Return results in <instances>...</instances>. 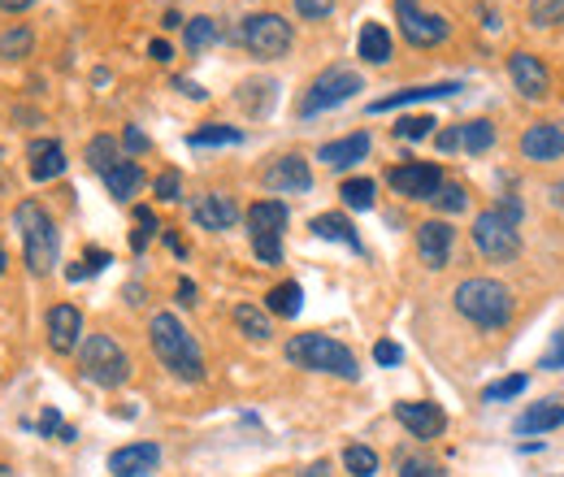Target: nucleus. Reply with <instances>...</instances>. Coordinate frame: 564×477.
<instances>
[{
	"label": "nucleus",
	"instance_id": "1",
	"mask_svg": "<svg viewBox=\"0 0 564 477\" xmlns=\"http://www.w3.org/2000/svg\"><path fill=\"white\" fill-rule=\"evenodd\" d=\"M148 343H152V356H156L178 382H200V378H205L200 343L192 339V330H187L174 313H152V322H148Z\"/></svg>",
	"mask_w": 564,
	"mask_h": 477
},
{
	"label": "nucleus",
	"instance_id": "2",
	"mask_svg": "<svg viewBox=\"0 0 564 477\" xmlns=\"http://www.w3.org/2000/svg\"><path fill=\"white\" fill-rule=\"evenodd\" d=\"M452 304L465 322H474L478 330H503L512 322V291L499 282V278H465L456 291H452Z\"/></svg>",
	"mask_w": 564,
	"mask_h": 477
},
{
	"label": "nucleus",
	"instance_id": "3",
	"mask_svg": "<svg viewBox=\"0 0 564 477\" xmlns=\"http://www.w3.org/2000/svg\"><path fill=\"white\" fill-rule=\"evenodd\" d=\"M18 230H22V261L31 273H48L57 265V252H62V235H57V221L48 217V208L35 205V200H22L13 213Z\"/></svg>",
	"mask_w": 564,
	"mask_h": 477
},
{
	"label": "nucleus",
	"instance_id": "4",
	"mask_svg": "<svg viewBox=\"0 0 564 477\" xmlns=\"http://www.w3.org/2000/svg\"><path fill=\"white\" fill-rule=\"evenodd\" d=\"M286 360H291L295 369L335 373V378H344V382H356V378H360L356 356L339 339H330V335H295V339L286 343Z\"/></svg>",
	"mask_w": 564,
	"mask_h": 477
},
{
	"label": "nucleus",
	"instance_id": "5",
	"mask_svg": "<svg viewBox=\"0 0 564 477\" xmlns=\"http://www.w3.org/2000/svg\"><path fill=\"white\" fill-rule=\"evenodd\" d=\"M78 369L96 387H122L131 378V356L122 351V343L109 339V335H87L83 351H78Z\"/></svg>",
	"mask_w": 564,
	"mask_h": 477
},
{
	"label": "nucleus",
	"instance_id": "6",
	"mask_svg": "<svg viewBox=\"0 0 564 477\" xmlns=\"http://www.w3.org/2000/svg\"><path fill=\"white\" fill-rule=\"evenodd\" d=\"M356 91H365V78H360L356 69L330 66L326 74H317L313 87L304 91V100H300V118H317V113H326V109H339V105L352 100Z\"/></svg>",
	"mask_w": 564,
	"mask_h": 477
},
{
	"label": "nucleus",
	"instance_id": "7",
	"mask_svg": "<svg viewBox=\"0 0 564 477\" xmlns=\"http://www.w3.org/2000/svg\"><path fill=\"white\" fill-rule=\"evenodd\" d=\"M282 230H286V205L282 200H257L248 208V235H252V252L265 265L282 261Z\"/></svg>",
	"mask_w": 564,
	"mask_h": 477
},
{
	"label": "nucleus",
	"instance_id": "8",
	"mask_svg": "<svg viewBox=\"0 0 564 477\" xmlns=\"http://www.w3.org/2000/svg\"><path fill=\"white\" fill-rule=\"evenodd\" d=\"M474 248L487 257V261H512L517 252H521V235H517V221L512 217H503L499 208H487V213H478V221H474Z\"/></svg>",
	"mask_w": 564,
	"mask_h": 477
},
{
	"label": "nucleus",
	"instance_id": "9",
	"mask_svg": "<svg viewBox=\"0 0 564 477\" xmlns=\"http://www.w3.org/2000/svg\"><path fill=\"white\" fill-rule=\"evenodd\" d=\"M291 22L279 18V13H252L248 22H243V44H248V53L252 57H261V62H279L291 53Z\"/></svg>",
	"mask_w": 564,
	"mask_h": 477
},
{
	"label": "nucleus",
	"instance_id": "10",
	"mask_svg": "<svg viewBox=\"0 0 564 477\" xmlns=\"http://www.w3.org/2000/svg\"><path fill=\"white\" fill-rule=\"evenodd\" d=\"M395 22H400V31H404V40L413 48H434L452 31L443 13H425L417 0H395Z\"/></svg>",
	"mask_w": 564,
	"mask_h": 477
},
{
	"label": "nucleus",
	"instance_id": "11",
	"mask_svg": "<svg viewBox=\"0 0 564 477\" xmlns=\"http://www.w3.org/2000/svg\"><path fill=\"white\" fill-rule=\"evenodd\" d=\"M387 183L404 196V200H434V192L443 187V170L430 165V161H409V165H395L387 174Z\"/></svg>",
	"mask_w": 564,
	"mask_h": 477
},
{
	"label": "nucleus",
	"instance_id": "12",
	"mask_svg": "<svg viewBox=\"0 0 564 477\" xmlns=\"http://www.w3.org/2000/svg\"><path fill=\"white\" fill-rule=\"evenodd\" d=\"M508 74H512V87L525 96V100H547L552 96V74H547V66L534 57V53H512L508 57Z\"/></svg>",
	"mask_w": 564,
	"mask_h": 477
},
{
	"label": "nucleus",
	"instance_id": "13",
	"mask_svg": "<svg viewBox=\"0 0 564 477\" xmlns=\"http://www.w3.org/2000/svg\"><path fill=\"white\" fill-rule=\"evenodd\" d=\"M395 421L400 425H409V434L413 438H443V430H447V412L438 409V404H430V400H404V404H395Z\"/></svg>",
	"mask_w": 564,
	"mask_h": 477
},
{
	"label": "nucleus",
	"instance_id": "14",
	"mask_svg": "<svg viewBox=\"0 0 564 477\" xmlns=\"http://www.w3.org/2000/svg\"><path fill=\"white\" fill-rule=\"evenodd\" d=\"M521 156L534 161V165L561 161L564 156V122H534V127H525V135H521Z\"/></svg>",
	"mask_w": 564,
	"mask_h": 477
},
{
	"label": "nucleus",
	"instance_id": "15",
	"mask_svg": "<svg viewBox=\"0 0 564 477\" xmlns=\"http://www.w3.org/2000/svg\"><path fill=\"white\" fill-rule=\"evenodd\" d=\"M452 243H456V230L443 217L417 226V257H422L425 270H443L452 261Z\"/></svg>",
	"mask_w": 564,
	"mask_h": 477
},
{
	"label": "nucleus",
	"instance_id": "16",
	"mask_svg": "<svg viewBox=\"0 0 564 477\" xmlns=\"http://www.w3.org/2000/svg\"><path fill=\"white\" fill-rule=\"evenodd\" d=\"M265 187H270V192H282V196H291V192H308V187H313V170H308L304 156L286 152V156H279V161L265 170Z\"/></svg>",
	"mask_w": 564,
	"mask_h": 477
},
{
	"label": "nucleus",
	"instance_id": "17",
	"mask_svg": "<svg viewBox=\"0 0 564 477\" xmlns=\"http://www.w3.org/2000/svg\"><path fill=\"white\" fill-rule=\"evenodd\" d=\"M161 465V447L156 443H131V447H118L109 456V474L113 477H152Z\"/></svg>",
	"mask_w": 564,
	"mask_h": 477
},
{
	"label": "nucleus",
	"instance_id": "18",
	"mask_svg": "<svg viewBox=\"0 0 564 477\" xmlns=\"http://www.w3.org/2000/svg\"><path fill=\"white\" fill-rule=\"evenodd\" d=\"M78 343H83V313H78L74 304L48 308V347H53L57 356H70Z\"/></svg>",
	"mask_w": 564,
	"mask_h": 477
},
{
	"label": "nucleus",
	"instance_id": "19",
	"mask_svg": "<svg viewBox=\"0 0 564 477\" xmlns=\"http://www.w3.org/2000/svg\"><path fill=\"white\" fill-rule=\"evenodd\" d=\"M465 91L460 83H425V87H404V91H391L382 100L369 105V113H391V109H404V105H417V100H443V96H456Z\"/></svg>",
	"mask_w": 564,
	"mask_h": 477
},
{
	"label": "nucleus",
	"instance_id": "20",
	"mask_svg": "<svg viewBox=\"0 0 564 477\" xmlns=\"http://www.w3.org/2000/svg\"><path fill=\"white\" fill-rule=\"evenodd\" d=\"M564 425V400H539V404H530V409L517 416V434L521 438H530V434H552V430H561Z\"/></svg>",
	"mask_w": 564,
	"mask_h": 477
},
{
	"label": "nucleus",
	"instance_id": "21",
	"mask_svg": "<svg viewBox=\"0 0 564 477\" xmlns=\"http://www.w3.org/2000/svg\"><path fill=\"white\" fill-rule=\"evenodd\" d=\"M192 217H196L200 230H230V226L239 221V205H235L230 196L209 192V196H200V200L192 205Z\"/></svg>",
	"mask_w": 564,
	"mask_h": 477
},
{
	"label": "nucleus",
	"instance_id": "22",
	"mask_svg": "<svg viewBox=\"0 0 564 477\" xmlns=\"http://www.w3.org/2000/svg\"><path fill=\"white\" fill-rule=\"evenodd\" d=\"M369 143H373V139L365 135V131L344 135V139H330V143H322L317 161H326L330 170H352L356 161H365V156H369Z\"/></svg>",
	"mask_w": 564,
	"mask_h": 477
},
{
	"label": "nucleus",
	"instance_id": "23",
	"mask_svg": "<svg viewBox=\"0 0 564 477\" xmlns=\"http://www.w3.org/2000/svg\"><path fill=\"white\" fill-rule=\"evenodd\" d=\"M26 156H31V178L35 183H48V178H62L66 174V152H62L57 139H35L26 148Z\"/></svg>",
	"mask_w": 564,
	"mask_h": 477
},
{
	"label": "nucleus",
	"instance_id": "24",
	"mask_svg": "<svg viewBox=\"0 0 564 477\" xmlns=\"http://www.w3.org/2000/svg\"><path fill=\"white\" fill-rule=\"evenodd\" d=\"M356 57L369 62V66H387L391 62V35L382 22H365L360 35H356Z\"/></svg>",
	"mask_w": 564,
	"mask_h": 477
},
{
	"label": "nucleus",
	"instance_id": "25",
	"mask_svg": "<svg viewBox=\"0 0 564 477\" xmlns=\"http://www.w3.org/2000/svg\"><path fill=\"white\" fill-rule=\"evenodd\" d=\"M308 230L317 235V239H330V243H348L352 252H360V235H356V226L344 217V213H317L313 221H308Z\"/></svg>",
	"mask_w": 564,
	"mask_h": 477
},
{
	"label": "nucleus",
	"instance_id": "26",
	"mask_svg": "<svg viewBox=\"0 0 564 477\" xmlns=\"http://www.w3.org/2000/svg\"><path fill=\"white\" fill-rule=\"evenodd\" d=\"M100 178H105V187H109L113 200H131V196H140V187H143V170L135 161H118V165L105 170Z\"/></svg>",
	"mask_w": 564,
	"mask_h": 477
},
{
	"label": "nucleus",
	"instance_id": "27",
	"mask_svg": "<svg viewBox=\"0 0 564 477\" xmlns=\"http://www.w3.org/2000/svg\"><path fill=\"white\" fill-rule=\"evenodd\" d=\"M235 326H239V335L252 343H265L274 335V322H270V313L265 308H257V304H239L235 308Z\"/></svg>",
	"mask_w": 564,
	"mask_h": 477
},
{
	"label": "nucleus",
	"instance_id": "28",
	"mask_svg": "<svg viewBox=\"0 0 564 477\" xmlns=\"http://www.w3.org/2000/svg\"><path fill=\"white\" fill-rule=\"evenodd\" d=\"M304 308V286L300 282H279V286H270V295H265V313L270 317H295Z\"/></svg>",
	"mask_w": 564,
	"mask_h": 477
},
{
	"label": "nucleus",
	"instance_id": "29",
	"mask_svg": "<svg viewBox=\"0 0 564 477\" xmlns=\"http://www.w3.org/2000/svg\"><path fill=\"white\" fill-rule=\"evenodd\" d=\"M243 139V131L239 127H226V122H205L200 131H192L187 135V143L192 148H217V143H239Z\"/></svg>",
	"mask_w": 564,
	"mask_h": 477
},
{
	"label": "nucleus",
	"instance_id": "30",
	"mask_svg": "<svg viewBox=\"0 0 564 477\" xmlns=\"http://www.w3.org/2000/svg\"><path fill=\"white\" fill-rule=\"evenodd\" d=\"M122 156H118V139L113 135H96L87 143V165L96 170V174H105V170H113Z\"/></svg>",
	"mask_w": 564,
	"mask_h": 477
},
{
	"label": "nucleus",
	"instance_id": "31",
	"mask_svg": "<svg viewBox=\"0 0 564 477\" xmlns=\"http://www.w3.org/2000/svg\"><path fill=\"white\" fill-rule=\"evenodd\" d=\"M339 196H344V205L356 208V213H365V208H373V196H378V183L373 178H348L344 187H339Z\"/></svg>",
	"mask_w": 564,
	"mask_h": 477
},
{
	"label": "nucleus",
	"instance_id": "32",
	"mask_svg": "<svg viewBox=\"0 0 564 477\" xmlns=\"http://www.w3.org/2000/svg\"><path fill=\"white\" fill-rule=\"evenodd\" d=\"M344 469H348L352 477H373L378 474V452H373V447H365V443L344 447Z\"/></svg>",
	"mask_w": 564,
	"mask_h": 477
},
{
	"label": "nucleus",
	"instance_id": "33",
	"mask_svg": "<svg viewBox=\"0 0 564 477\" xmlns=\"http://www.w3.org/2000/svg\"><path fill=\"white\" fill-rule=\"evenodd\" d=\"M491 143H495V127L487 122V118H478V122H465V127H460V148H465V152H474V156H478V152H487Z\"/></svg>",
	"mask_w": 564,
	"mask_h": 477
},
{
	"label": "nucleus",
	"instance_id": "34",
	"mask_svg": "<svg viewBox=\"0 0 564 477\" xmlns=\"http://www.w3.org/2000/svg\"><path fill=\"white\" fill-rule=\"evenodd\" d=\"M525 387H530L525 373H508V378H499V382H491V387L482 391V400H487V404H503V400H517Z\"/></svg>",
	"mask_w": 564,
	"mask_h": 477
},
{
	"label": "nucleus",
	"instance_id": "35",
	"mask_svg": "<svg viewBox=\"0 0 564 477\" xmlns=\"http://www.w3.org/2000/svg\"><path fill=\"white\" fill-rule=\"evenodd\" d=\"M187 26V48L192 53H205L217 44V22L213 18H192V22H183Z\"/></svg>",
	"mask_w": 564,
	"mask_h": 477
},
{
	"label": "nucleus",
	"instance_id": "36",
	"mask_svg": "<svg viewBox=\"0 0 564 477\" xmlns=\"http://www.w3.org/2000/svg\"><path fill=\"white\" fill-rule=\"evenodd\" d=\"M430 205L438 208V213H465V208H469V192H465L460 183H447V178H443V187L434 192Z\"/></svg>",
	"mask_w": 564,
	"mask_h": 477
},
{
	"label": "nucleus",
	"instance_id": "37",
	"mask_svg": "<svg viewBox=\"0 0 564 477\" xmlns=\"http://www.w3.org/2000/svg\"><path fill=\"white\" fill-rule=\"evenodd\" d=\"M31 44H35V35H31L26 26H13V31H4V35H0V57L18 62V57H26V53H31Z\"/></svg>",
	"mask_w": 564,
	"mask_h": 477
},
{
	"label": "nucleus",
	"instance_id": "38",
	"mask_svg": "<svg viewBox=\"0 0 564 477\" xmlns=\"http://www.w3.org/2000/svg\"><path fill=\"white\" fill-rule=\"evenodd\" d=\"M434 127H438V122H434L430 113H413V118H400V122H395V139H400V143H417V139H425Z\"/></svg>",
	"mask_w": 564,
	"mask_h": 477
},
{
	"label": "nucleus",
	"instance_id": "39",
	"mask_svg": "<svg viewBox=\"0 0 564 477\" xmlns=\"http://www.w3.org/2000/svg\"><path fill=\"white\" fill-rule=\"evenodd\" d=\"M109 261H113V257H109L105 248H91V252H87V257H83L78 265H70V270H66V278H70V282H83V278H91V273L105 270Z\"/></svg>",
	"mask_w": 564,
	"mask_h": 477
},
{
	"label": "nucleus",
	"instance_id": "40",
	"mask_svg": "<svg viewBox=\"0 0 564 477\" xmlns=\"http://www.w3.org/2000/svg\"><path fill=\"white\" fill-rule=\"evenodd\" d=\"M530 22L534 26H556V22H564V0H530Z\"/></svg>",
	"mask_w": 564,
	"mask_h": 477
},
{
	"label": "nucleus",
	"instance_id": "41",
	"mask_svg": "<svg viewBox=\"0 0 564 477\" xmlns=\"http://www.w3.org/2000/svg\"><path fill=\"white\" fill-rule=\"evenodd\" d=\"M156 230H161V226H156L152 208L140 205V208H135V235H131V248H135V252H143V248H148V239H152Z\"/></svg>",
	"mask_w": 564,
	"mask_h": 477
},
{
	"label": "nucleus",
	"instance_id": "42",
	"mask_svg": "<svg viewBox=\"0 0 564 477\" xmlns=\"http://www.w3.org/2000/svg\"><path fill=\"white\" fill-rule=\"evenodd\" d=\"M400 477H447V474L430 456H409V460H400Z\"/></svg>",
	"mask_w": 564,
	"mask_h": 477
},
{
	"label": "nucleus",
	"instance_id": "43",
	"mask_svg": "<svg viewBox=\"0 0 564 477\" xmlns=\"http://www.w3.org/2000/svg\"><path fill=\"white\" fill-rule=\"evenodd\" d=\"M152 192H156V200H170V205H174V200L183 196V174H178V170H165Z\"/></svg>",
	"mask_w": 564,
	"mask_h": 477
},
{
	"label": "nucleus",
	"instance_id": "44",
	"mask_svg": "<svg viewBox=\"0 0 564 477\" xmlns=\"http://www.w3.org/2000/svg\"><path fill=\"white\" fill-rule=\"evenodd\" d=\"M295 13L300 18H330L335 13V0H295Z\"/></svg>",
	"mask_w": 564,
	"mask_h": 477
},
{
	"label": "nucleus",
	"instance_id": "45",
	"mask_svg": "<svg viewBox=\"0 0 564 477\" xmlns=\"http://www.w3.org/2000/svg\"><path fill=\"white\" fill-rule=\"evenodd\" d=\"M373 360H378V365H400L404 351H400V343L382 339V343H373Z\"/></svg>",
	"mask_w": 564,
	"mask_h": 477
},
{
	"label": "nucleus",
	"instance_id": "46",
	"mask_svg": "<svg viewBox=\"0 0 564 477\" xmlns=\"http://www.w3.org/2000/svg\"><path fill=\"white\" fill-rule=\"evenodd\" d=\"M122 148H127V152H135V156H140V152H148V148H152V143H148V135H143L140 127H127V131H122Z\"/></svg>",
	"mask_w": 564,
	"mask_h": 477
},
{
	"label": "nucleus",
	"instance_id": "47",
	"mask_svg": "<svg viewBox=\"0 0 564 477\" xmlns=\"http://www.w3.org/2000/svg\"><path fill=\"white\" fill-rule=\"evenodd\" d=\"M434 143H438V152H456V148H460V127L438 131V135H434Z\"/></svg>",
	"mask_w": 564,
	"mask_h": 477
},
{
	"label": "nucleus",
	"instance_id": "48",
	"mask_svg": "<svg viewBox=\"0 0 564 477\" xmlns=\"http://www.w3.org/2000/svg\"><path fill=\"white\" fill-rule=\"evenodd\" d=\"M543 369H564V330H556V347L543 356Z\"/></svg>",
	"mask_w": 564,
	"mask_h": 477
},
{
	"label": "nucleus",
	"instance_id": "49",
	"mask_svg": "<svg viewBox=\"0 0 564 477\" xmlns=\"http://www.w3.org/2000/svg\"><path fill=\"white\" fill-rule=\"evenodd\" d=\"M40 434H62V412L44 409V416H40Z\"/></svg>",
	"mask_w": 564,
	"mask_h": 477
},
{
	"label": "nucleus",
	"instance_id": "50",
	"mask_svg": "<svg viewBox=\"0 0 564 477\" xmlns=\"http://www.w3.org/2000/svg\"><path fill=\"white\" fill-rule=\"evenodd\" d=\"M148 57H152V62H161V66H165V62H174V48H170V44H165V40H152V44H148Z\"/></svg>",
	"mask_w": 564,
	"mask_h": 477
},
{
	"label": "nucleus",
	"instance_id": "51",
	"mask_svg": "<svg viewBox=\"0 0 564 477\" xmlns=\"http://www.w3.org/2000/svg\"><path fill=\"white\" fill-rule=\"evenodd\" d=\"M174 87H178L183 96H192V100H205V96H209V91H205L200 83H192V78H174Z\"/></svg>",
	"mask_w": 564,
	"mask_h": 477
},
{
	"label": "nucleus",
	"instance_id": "52",
	"mask_svg": "<svg viewBox=\"0 0 564 477\" xmlns=\"http://www.w3.org/2000/svg\"><path fill=\"white\" fill-rule=\"evenodd\" d=\"M178 304H187V308L196 304V282H192V278H183V282H178Z\"/></svg>",
	"mask_w": 564,
	"mask_h": 477
},
{
	"label": "nucleus",
	"instance_id": "53",
	"mask_svg": "<svg viewBox=\"0 0 564 477\" xmlns=\"http://www.w3.org/2000/svg\"><path fill=\"white\" fill-rule=\"evenodd\" d=\"M31 4H35V0H0L4 13H22V9H31Z\"/></svg>",
	"mask_w": 564,
	"mask_h": 477
},
{
	"label": "nucleus",
	"instance_id": "54",
	"mask_svg": "<svg viewBox=\"0 0 564 477\" xmlns=\"http://www.w3.org/2000/svg\"><path fill=\"white\" fill-rule=\"evenodd\" d=\"M300 477H330V465H326V460H317V465H308Z\"/></svg>",
	"mask_w": 564,
	"mask_h": 477
},
{
	"label": "nucleus",
	"instance_id": "55",
	"mask_svg": "<svg viewBox=\"0 0 564 477\" xmlns=\"http://www.w3.org/2000/svg\"><path fill=\"white\" fill-rule=\"evenodd\" d=\"M165 243H170V248H174V257H187V243H183V239H178V235H170V230H165Z\"/></svg>",
	"mask_w": 564,
	"mask_h": 477
},
{
	"label": "nucleus",
	"instance_id": "56",
	"mask_svg": "<svg viewBox=\"0 0 564 477\" xmlns=\"http://www.w3.org/2000/svg\"><path fill=\"white\" fill-rule=\"evenodd\" d=\"M552 205L564 208V178H561V183H556V187H552Z\"/></svg>",
	"mask_w": 564,
	"mask_h": 477
},
{
	"label": "nucleus",
	"instance_id": "57",
	"mask_svg": "<svg viewBox=\"0 0 564 477\" xmlns=\"http://www.w3.org/2000/svg\"><path fill=\"white\" fill-rule=\"evenodd\" d=\"M4 265H9V257H4V248H0V273H4Z\"/></svg>",
	"mask_w": 564,
	"mask_h": 477
},
{
	"label": "nucleus",
	"instance_id": "58",
	"mask_svg": "<svg viewBox=\"0 0 564 477\" xmlns=\"http://www.w3.org/2000/svg\"><path fill=\"white\" fill-rule=\"evenodd\" d=\"M0 477H9V469H4V465H0Z\"/></svg>",
	"mask_w": 564,
	"mask_h": 477
}]
</instances>
